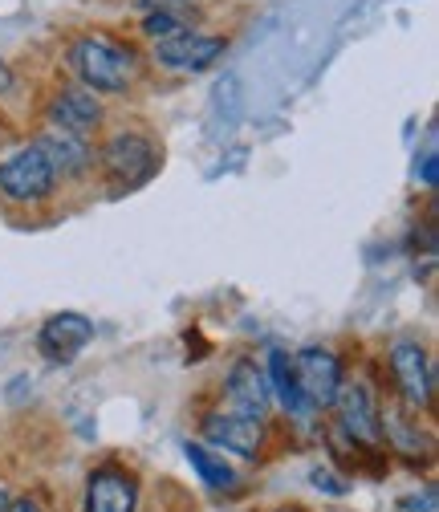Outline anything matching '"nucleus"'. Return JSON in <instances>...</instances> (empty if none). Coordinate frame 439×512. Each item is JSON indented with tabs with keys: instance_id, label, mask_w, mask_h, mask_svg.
<instances>
[{
	"instance_id": "nucleus-23",
	"label": "nucleus",
	"mask_w": 439,
	"mask_h": 512,
	"mask_svg": "<svg viewBox=\"0 0 439 512\" xmlns=\"http://www.w3.org/2000/svg\"><path fill=\"white\" fill-rule=\"evenodd\" d=\"M9 500H13V492H9V484H5V480H0V512L9 508Z\"/></svg>"
},
{
	"instance_id": "nucleus-1",
	"label": "nucleus",
	"mask_w": 439,
	"mask_h": 512,
	"mask_svg": "<svg viewBox=\"0 0 439 512\" xmlns=\"http://www.w3.org/2000/svg\"><path fill=\"white\" fill-rule=\"evenodd\" d=\"M66 66H70L74 82L86 86L90 94H127L143 70L139 53L131 45L102 37V33H82L66 49Z\"/></svg>"
},
{
	"instance_id": "nucleus-24",
	"label": "nucleus",
	"mask_w": 439,
	"mask_h": 512,
	"mask_svg": "<svg viewBox=\"0 0 439 512\" xmlns=\"http://www.w3.org/2000/svg\"><path fill=\"white\" fill-rule=\"evenodd\" d=\"M273 512H305V508H297V504H281V508H273Z\"/></svg>"
},
{
	"instance_id": "nucleus-9",
	"label": "nucleus",
	"mask_w": 439,
	"mask_h": 512,
	"mask_svg": "<svg viewBox=\"0 0 439 512\" xmlns=\"http://www.w3.org/2000/svg\"><path fill=\"white\" fill-rule=\"evenodd\" d=\"M228 41L216 33H196V29H179L163 41H155V66L171 74H204L224 57Z\"/></svg>"
},
{
	"instance_id": "nucleus-20",
	"label": "nucleus",
	"mask_w": 439,
	"mask_h": 512,
	"mask_svg": "<svg viewBox=\"0 0 439 512\" xmlns=\"http://www.w3.org/2000/svg\"><path fill=\"white\" fill-rule=\"evenodd\" d=\"M399 508H403V512H419V508H423V512H435V488L427 484L423 492H411V496H403V504H399Z\"/></svg>"
},
{
	"instance_id": "nucleus-12",
	"label": "nucleus",
	"mask_w": 439,
	"mask_h": 512,
	"mask_svg": "<svg viewBox=\"0 0 439 512\" xmlns=\"http://www.w3.org/2000/svg\"><path fill=\"white\" fill-rule=\"evenodd\" d=\"M41 147V155L49 159L57 183H74V179H86L94 171V151H90V139L74 135V131H61V126H49L33 139Z\"/></svg>"
},
{
	"instance_id": "nucleus-3",
	"label": "nucleus",
	"mask_w": 439,
	"mask_h": 512,
	"mask_svg": "<svg viewBox=\"0 0 439 512\" xmlns=\"http://www.w3.org/2000/svg\"><path fill=\"white\" fill-rule=\"evenodd\" d=\"M338 435L362 456H383V399L374 395L370 382H342L334 399Z\"/></svg>"
},
{
	"instance_id": "nucleus-10",
	"label": "nucleus",
	"mask_w": 439,
	"mask_h": 512,
	"mask_svg": "<svg viewBox=\"0 0 439 512\" xmlns=\"http://www.w3.org/2000/svg\"><path fill=\"white\" fill-rule=\"evenodd\" d=\"M224 407L228 411H240V415H253V419H265L269 423V411H273V391H269V378H265V366L257 358H232L228 370H224Z\"/></svg>"
},
{
	"instance_id": "nucleus-6",
	"label": "nucleus",
	"mask_w": 439,
	"mask_h": 512,
	"mask_svg": "<svg viewBox=\"0 0 439 512\" xmlns=\"http://www.w3.org/2000/svg\"><path fill=\"white\" fill-rule=\"evenodd\" d=\"M200 439L208 447H216L220 456H236V460L257 464L265 456V443H269V423L228 411V407H212L200 415Z\"/></svg>"
},
{
	"instance_id": "nucleus-4",
	"label": "nucleus",
	"mask_w": 439,
	"mask_h": 512,
	"mask_svg": "<svg viewBox=\"0 0 439 512\" xmlns=\"http://www.w3.org/2000/svg\"><path fill=\"white\" fill-rule=\"evenodd\" d=\"M387 370H391V387H395V399L415 411V415H427L435 407V366H431V354L423 342L415 338H395L387 346Z\"/></svg>"
},
{
	"instance_id": "nucleus-7",
	"label": "nucleus",
	"mask_w": 439,
	"mask_h": 512,
	"mask_svg": "<svg viewBox=\"0 0 439 512\" xmlns=\"http://www.w3.org/2000/svg\"><path fill=\"white\" fill-rule=\"evenodd\" d=\"M139 504H143V480L131 464L102 460L86 472L82 512H139Z\"/></svg>"
},
{
	"instance_id": "nucleus-8",
	"label": "nucleus",
	"mask_w": 439,
	"mask_h": 512,
	"mask_svg": "<svg viewBox=\"0 0 439 512\" xmlns=\"http://www.w3.org/2000/svg\"><path fill=\"white\" fill-rule=\"evenodd\" d=\"M293 370H297V382H301V395L309 399L313 411H330L342 382H346V366L338 358V350L330 346H301L293 354Z\"/></svg>"
},
{
	"instance_id": "nucleus-17",
	"label": "nucleus",
	"mask_w": 439,
	"mask_h": 512,
	"mask_svg": "<svg viewBox=\"0 0 439 512\" xmlns=\"http://www.w3.org/2000/svg\"><path fill=\"white\" fill-rule=\"evenodd\" d=\"M183 29V21L171 13V9H159V13H147L143 17V33L151 37V41H163V37H171V33H179Z\"/></svg>"
},
{
	"instance_id": "nucleus-2",
	"label": "nucleus",
	"mask_w": 439,
	"mask_h": 512,
	"mask_svg": "<svg viewBox=\"0 0 439 512\" xmlns=\"http://www.w3.org/2000/svg\"><path fill=\"white\" fill-rule=\"evenodd\" d=\"M159 159H163L159 143L143 131H114L102 143V151L94 155V163H98V171L110 183L114 196H127V191L143 187L159 171Z\"/></svg>"
},
{
	"instance_id": "nucleus-15",
	"label": "nucleus",
	"mask_w": 439,
	"mask_h": 512,
	"mask_svg": "<svg viewBox=\"0 0 439 512\" xmlns=\"http://www.w3.org/2000/svg\"><path fill=\"white\" fill-rule=\"evenodd\" d=\"M183 460H187V468L196 472L200 488H208L216 496H236L240 492V472L232 468V460L220 456L216 447H208L204 439H187L183 443Z\"/></svg>"
},
{
	"instance_id": "nucleus-21",
	"label": "nucleus",
	"mask_w": 439,
	"mask_h": 512,
	"mask_svg": "<svg viewBox=\"0 0 439 512\" xmlns=\"http://www.w3.org/2000/svg\"><path fill=\"white\" fill-rule=\"evenodd\" d=\"M5 512H49V508H45L37 496H29V492H25V496H13Z\"/></svg>"
},
{
	"instance_id": "nucleus-19",
	"label": "nucleus",
	"mask_w": 439,
	"mask_h": 512,
	"mask_svg": "<svg viewBox=\"0 0 439 512\" xmlns=\"http://www.w3.org/2000/svg\"><path fill=\"white\" fill-rule=\"evenodd\" d=\"M415 179H419L427 191H435V183H439V171H435V151H423V159H415Z\"/></svg>"
},
{
	"instance_id": "nucleus-18",
	"label": "nucleus",
	"mask_w": 439,
	"mask_h": 512,
	"mask_svg": "<svg viewBox=\"0 0 439 512\" xmlns=\"http://www.w3.org/2000/svg\"><path fill=\"white\" fill-rule=\"evenodd\" d=\"M309 484L318 488V492H326V496H346V492H350V480L334 476L330 468H313V472H309Z\"/></svg>"
},
{
	"instance_id": "nucleus-13",
	"label": "nucleus",
	"mask_w": 439,
	"mask_h": 512,
	"mask_svg": "<svg viewBox=\"0 0 439 512\" xmlns=\"http://www.w3.org/2000/svg\"><path fill=\"white\" fill-rule=\"evenodd\" d=\"M90 342H94V322L86 313H74V309L53 313L37 334V350L49 362H74Z\"/></svg>"
},
{
	"instance_id": "nucleus-11",
	"label": "nucleus",
	"mask_w": 439,
	"mask_h": 512,
	"mask_svg": "<svg viewBox=\"0 0 439 512\" xmlns=\"http://www.w3.org/2000/svg\"><path fill=\"white\" fill-rule=\"evenodd\" d=\"M106 110H102V98L90 94L86 86H57L45 102V122L49 126H61V131H74L82 139H90L98 126H102Z\"/></svg>"
},
{
	"instance_id": "nucleus-22",
	"label": "nucleus",
	"mask_w": 439,
	"mask_h": 512,
	"mask_svg": "<svg viewBox=\"0 0 439 512\" xmlns=\"http://www.w3.org/2000/svg\"><path fill=\"white\" fill-rule=\"evenodd\" d=\"M5 94H13V70H9L5 53H0V98H5Z\"/></svg>"
},
{
	"instance_id": "nucleus-16",
	"label": "nucleus",
	"mask_w": 439,
	"mask_h": 512,
	"mask_svg": "<svg viewBox=\"0 0 439 512\" xmlns=\"http://www.w3.org/2000/svg\"><path fill=\"white\" fill-rule=\"evenodd\" d=\"M265 378H269V391H273V403L289 415V419H297V423H309L313 411L309 407V399L301 395V382H297V370H293V354L289 350H269V366H265Z\"/></svg>"
},
{
	"instance_id": "nucleus-14",
	"label": "nucleus",
	"mask_w": 439,
	"mask_h": 512,
	"mask_svg": "<svg viewBox=\"0 0 439 512\" xmlns=\"http://www.w3.org/2000/svg\"><path fill=\"white\" fill-rule=\"evenodd\" d=\"M383 447H391L395 456H407L411 464L419 460H431L435 443H431V431L419 427V415L407 411L399 399L383 403Z\"/></svg>"
},
{
	"instance_id": "nucleus-5",
	"label": "nucleus",
	"mask_w": 439,
	"mask_h": 512,
	"mask_svg": "<svg viewBox=\"0 0 439 512\" xmlns=\"http://www.w3.org/2000/svg\"><path fill=\"white\" fill-rule=\"evenodd\" d=\"M53 191H57V175L33 139L0 159V196L9 204L33 208V204L53 200Z\"/></svg>"
}]
</instances>
